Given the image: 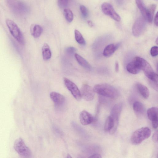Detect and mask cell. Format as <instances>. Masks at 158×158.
<instances>
[{"instance_id": "cell-1", "label": "cell", "mask_w": 158, "mask_h": 158, "mask_svg": "<svg viewBox=\"0 0 158 158\" xmlns=\"http://www.w3.org/2000/svg\"><path fill=\"white\" fill-rule=\"evenodd\" d=\"M95 92L103 96L115 98L118 96V90L114 86L106 83L95 85L94 88Z\"/></svg>"}, {"instance_id": "cell-2", "label": "cell", "mask_w": 158, "mask_h": 158, "mask_svg": "<svg viewBox=\"0 0 158 158\" xmlns=\"http://www.w3.org/2000/svg\"><path fill=\"white\" fill-rule=\"evenodd\" d=\"M151 130L148 127H143L138 129L132 134L131 141L134 145H137L148 138L151 134Z\"/></svg>"}, {"instance_id": "cell-3", "label": "cell", "mask_w": 158, "mask_h": 158, "mask_svg": "<svg viewBox=\"0 0 158 158\" xmlns=\"http://www.w3.org/2000/svg\"><path fill=\"white\" fill-rule=\"evenodd\" d=\"M140 63L141 70L149 80L158 82V75L153 71L150 64L145 59L137 56Z\"/></svg>"}, {"instance_id": "cell-4", "label": "cell", "mask_w": 158, "mask_h": 158, "mask_svg": "<svg viewBox=\"0 0 158 158\" xmlns=\"http://www.w3.org/2000/svg\"><path fill=\"white\" fill-rule=\"evenodd\" d=\"M6 24L9 30L13 36L20 44H24V39L20 29L16 23L10 19H7L6 21Z\"/></svg>"}, {"instance_id": "cell-5", "label": "cell", "mask_w": 158, "mask_h": 158, "mask_svg": "<svg viewBox=\"0 0 158 158\" xmlns=\"http://www.w3.org/2000/svg\"><path fill=\"white\" fill-rule=\"evenodd\" d=\"M15 150L22 157L28 158L31 155V152L21 138L15 140L14 145Z\"/></svg>"}, {"instance_id": "cell-6", "label": "cell", "mask_w": 158, "mask_h": 158, "mask_svg": "<svg viewBox=\"0 0 158 158\" xmlns=\"http://www.w3.org/2000/svg\"><path fill=\"white\" fill-rule=\"evenodd\" d=\"M10 9L15 13L22 15L27 10L25 4L20 0H6Z\"/></svg>"}, {"instance_id": "cell-7", "label": "cell", "mask_w": 158, "mask_h": 158, "mask_svg": "<svg viewBox=\"0 0 158 158\" xmlns=\"http://www.w3.org/2000/svg\"><path fill=\"white\" fill-rule=\"evenodd\" d=\"M123 106V103L121 102L116 104L114 106L111 110L110 116L114 120V124L113 128L110 131L111 134H114L117 129Z\"/></svg>"}, {"instance_id": "cell-8", "label": "cell", "mask_w": 158, "mask_h": 158, "mask_svg": "<svg viewBox=\"0 0 158 158\" xmlns=\"http://www.w3.org/2000/svg\"><path fill=\"white\" fill-rule=\"evenodd\" d=\"M146 21L143 17H139L135 20L132 28V32L134 36L138 37L143 34L146 27Z\"/></svg>"}, {"instance_id": "cell-9", "label": "cell", "mask_w": 158, "mask_h": 158, "mask_svg": "<svg viewBox=\"0 0 158 158\" xmlns=\"http://www.w3.org/2000/svg\"><path fill=\"white\" fill-rule=\"evenodd\" d=\"M101 9L102 11L105 15L109 16L116 21L119 22L120 21V16L110 4L107 2L103 3L102 5Z\"/></svg>"}, {"instance_id": "cell-10", "label": "cell", "mask_w": 158, "mask_h": 158, "mask_svg": "<svg viewBox=\"0 0 158 158\" xmlns=\"http://www.w3.org/2000/svg\"><path fill=\"white\" fill-rule=\"evenodd\" d=\"M64 81L66 87L74 98L77 100H80L81 98V92L77 86L73 82L66 77L64 78Z\"/></svg>"}, {"instance_id": "cell-11", "label": "cell", "mask_w": 158, "mask_h": 158, "mask_svg": "<svg viewBox=\"0 0 158 158\" xmlns=\"http://www.w3.org/2000/svg\"><path fill=\"white\" fill-rule=\"evenodd\" d=\"M81 97L87 101H91L94 98L95 92L93 88L87 84L83 85L81 87Z\"/></svg>"}, {"instance_id": "cell-12", "label": "cell", "mask_w": 158, "mask_h": 158, "mask_svg": "<svg viewBox=\"0 0 158 158\" xmlns=\"http://www.w3.org/2000/svg\"><path fill=\"white\" fill-rule=\"evenodd\" d=\"M126 69L128 72L134 74L138 73L141 70L140 63L137 56L127 65Z\"/></svg>"}, {"instance_id": "cell-13", "label": "cell", "mask_w": 158, "mask_h": 158, "mask_svg": "<svg viewBox=\"0 0 158 158\" xmlns=\"http://www.w3.org/2000/svg\"><path fill=\"white\" fill-rule=\"evenodd\" d=\"M79 119L81 124L86 125L91 123L94 120V118L89 112L83 110L80 113Z\"/></svg>"}, {"instance_id": "cell-14", "label": "cell", "mask_w": 158, "mask_h": 158, "mask_svg": "<svg viewBox=\"0 0 158 158\" xmlns=\"http://www.w3.org/2000/svg\"><path fill=\"white\" fill-rule=\"evenodd\" d=\"M50 96L51 98L56 106H61L64 102V97L60 94L55 92L50 93Z\"/></svg>"}, {"instance_id": "cell-15", "label": "cell", "mask_w": 158, "mask_h": 158, "mask_svg": "<svg viewBox=\"0 0 158 158\" xmlns=\"http://www.w3.org/2000/svg\"><path fill=\"white\" fill-rule=\"evenodd\" d=\"M119 46V44H111L108 45L103 50V55L106 57L110 56L117 50Z\"/></svg>"}, {"instance_id": "cell-16", "label": "cell", "mask_w": 158, "mask_h": 158, "mask_svg": "<svg viewBox=\"0 0 158 158\" xmlns=\"http://www.w3.org/2000/svg\"><path fill=\"white\" fill-rule=\"evenodd\" d=\"M148 117L152 122L158 121V109L156 107H152L147 110Z\"/></svg>"}, {"instance_id": "cell-17", "label": "cell", "mask_w": 158, "mask_h": 158, "mask_svg": "<svg viewBox=\"0 0 158 158\" xmlns=\"http://www.w3.org/2000/svg\"><path fill=\"white\" fill-rule=\"evenodd\" d=\"M74 56L77 61L82 67L87 70H91V65L84 58L77 53L75 54Z\"/></svg>"}, {"instance_id": "cell-18", "label": "cell", "mask_w": 158, "mask_h": 158, "mask_svg": "<svg viewBox=\"0 0 158 158\" xmlns=\"http://www.w3.org/2000/svg\"><path fill=\"white\" fill-rule=\"evenodd\" d=\"M137 88L140 94L145 99L148 98L150 91L148 88L145 85L139 83L136 84Z\"/></svg>"}, {"instance_id": "cell-19", "label": "cell", "mask_w": 158, "mask_h": 158, "mask_svg": "<svg viewBox=\"0 0 158 158\" xmlns=\"http://www.w3.org/2000/svg\"><path fill=\"white\" fill-rule=\"evenodd\" d=\"M31 35L35 38H38L40 36L43 32V28L38 24H32L30 28Z\"/></svg>"}, {"instance_id": "cell-20", "label": "cell", "mask_w": 158, "mask_h": 158, "mask_svg": "<svg viewBox=\"0 0 158 158\" xmlns=\"http://www.w3.org/2000/svg\"><path fill=\"white\" fill-rule=\"evenodd\" d=\"M42 54L44 60L49 59L51 56V52L49 45L46 43L44 44L42 48Z\"/></svg>"}, {"instance_id": "cell-21", "label": "cell", "mask_w": 158, "mask_h": 158, "mask_svg": "<svg viewBox=\"0 0 158 158\" xmlns=\"http://www.w3.org/2000/svg\"><path fill=\"white\" fill-rule=\"evenodd\" d=\"M135 2L137 7L143 15V17L146 20L148 8L146 7L143 0H135Z\"/></svg>"}, {"instance_id": "cell-22", "label": "cell", "mask_w": 158, "mask_h": 158, "mask_svg": "<svg viewBox=\"0 0 158 158\" xmlns=\"http://www.w3.org/2000/svg\"><path fill=\"white\" fill-rule=\"evenodd\" d=\"M133 109L134 111L137 114H142L145 111V108L141 102L139 101L135 102L133 104Z\"/></svg>"}, {"instance_id": "cell-23", "label": "cell", "mask_w": 158, "mask_h": 158, "mask_svg": "<svg viewBox=\"0 0 158 158\" xmlns=\"http://www.w3.org/2000/svg\"><path fill=\"white\" fill-rule=\"evenodd\" d=\"M156 8L155 4L150 5L148 8V11L146 20L150 23L152 22L153 16Z\"/></svg>"}, {"instance_id": "cell-24", "label": "cell", "mask_w": 158, "mask_h": 158, "mask_svg": "<svg viewBox=\"0 0 158 158\" xmlns=\"http://www.w3.org/2000/svg\"><path fill=\"white\" fill-rule=\"evenodd\" d=\"M114 121L110 116H108L105 121L104 126V130L105 131L109 132L112 129L114 126Z\"/></svg>"}, {"instance_id": "cell-25", "label": "cell", "mask_w": 158, "mask_h": 158, "mask_svg": "<svg viewBox=\"0 0 158 158\" xmlns=\"http://www.w3.org/2000/svg\"><path fill=\"white\" fill-rule=\"evenodd\" d=\"M74 34L75 40L79 44L81 45H84L85 44V41L84 38L78 31L75 30Z\"/></svg>"}, {"instance_id": "cell-26", "label": "cell", "mask_w": 158, "mask_h": 158, "mask_svg": "<svg viewBox=\"0 0 158 158\" xmlns=\"http://www.w3.org/2000/svg\"><path fill=\"white\" fill-rule=\"evenodd\" d=\"M64 14L66 20L69 22H71L73 18V14L69 9L65 8L64 10Z\"/></svg>"}, {"instance_id": "cell-27", "label": "cell", "mask_w": 158, "mask_h": 158, "mask_svg": "<svg viewBox=\"0 0 158 158\" xmlns=\"http://www.w3.org/2000/svg\"><path fill=\"white\" fill-rule=\"evenodd\" d=\"M80 9L83 17L85 18H87L89 15L88 10L87 8L85 6L81 5L80 6Z\"/></svg>"}, {"instance_id": "cell-28", "label": "cell", "mask_w": 158, "mask_h": 158, "mask_svg": "<svg viewBox=\"0 0 158 158\" xmlns=\"http://www.w3.org/2000/svg\"><path fill=\"white\" fill-rule=\"evenodd\" d=\"M150 54L152 56H157L158 54V47L154 46L152 47L150 50Z\"/></svg>"}, {"instance_id": "cell-29", "label": "cell", "mask_w": 158, "mask_h": 158, "mask_svg": "<svg viewBox=\"0 0 158 158\" xmlns=\"http://www.w3.org/2000/svg\"><path fill=\"white\" fill-rule=\"evenodd\" d=\"M149 83L151 86L155 90L158 91V82L149 80Z\"/></svg>"}, {"instance_id": "cell-30", "label": "cell", "mask_w": 158, "mask_h": 158, "mask_svg": "<svg viewBox=\"0 0 158 158\" xmlns=\"http://www.w3.org/2000/svg\"><path fill=\"white\" fill-rule=\"evenodd\" d=\"M68 0H58V3L61 7H65L67 5Z\"/></svg>"}, {"instance_id": "cell-31", "label": "cell", "mask_w": 158, "mask_h": 158, "mask_svg": "<svg viewBox=\"0 0 158 158\" xmlns=\"http://www.w3.org/2000/svg\"><path fill=\"white\" fill-rule=\"evenodd\" d=\"M76 49L73 47H70L66 49L67 53L69 54H73L75 51Z\"/></svg>"}, {"instance_id": "cell-32", "label": "cell", "mask_w": 158, "mask_h": 158, "mask_svg": "<svg viewBox=\"0 0 158 158\" xmlns=\"http://www.w3.org/2000/svg\"><path fill=\"white\" fill-rule=\"evenodd\" d=\"M152 139L153 141L155 143L158 142V131H156L153 134L152 136Z\"/></svg>"}, {"instance_id": "cell-33", "label": "cell", "mask_w": 158, "mask_h": 158, "mask_svg": "<svg viewBox=\"0 0 158 158\" xmlns=\"http://www.w3.org/2000/svg\"><path fill=\"white\" fill-rule=\"evenodd\" d=\"M154 23L155 25L158 26V12H157L154 19Z\"/></svg>"}, {"instance_id": "cell-34", "label": "cell", "mask_w": 158, "mask_h": 158, "mask_svg": "<svg viewBox=\"0 0 158 158\" xmlns=\"http://www.w3.org/2000/svg\"><path fill=\"white\" fill-rule=\"evenodd\" d=\"M89 158H102L101 156L98 154H94L90 156Z\"/></svg>"}, {"instance_id": "cell-35", "label": "cell", "mask_w": 158, "mask_h": 158, "mask_svg": "<svg viewBox=\"0 0 158 158\" xmlns=\"http://www.w3.org/2000/svg\"><path fill=\"white\" fill-rule=\"evenodd\" d=\"M115 70L117 72L119 70V64L117 61H116L115 63Z\"/></svg>"}, {"instance_id": "cell-36", "label": "cell", "mask_w": 158, "mask_h": 158, "mask_svg": "<svg viewBox=\"0 0 158 158\" xmlns=\"http://www.w3.org/2000/svg\"><path fill=\"white\" fill-rule=\"evenodd\" d=\"M87 23L88 25L90 27H92L94 26V24L92 22L91 20H88L87 21Z\"/></svg>"}, {"instance_id": "cell-37", "label": "cell", "mask_w": 158, "mask_h": 158, "mask_svg": "<svg viewBox=\"0 0 158 158\" xmlns=\"http://www.w3.org/2000/svg\"><path fill=\"white\" fill-rule=\"evenodd\" d=\"M67 158H71L72 157L70 156V155H69V154H68L67 155Z\"/></svg>"}, {"instance_id": "cell-38", "label": "cell", "mask_w": 158, "mask_h": 158, "mask_svg": "<svg viewBox=\"0 0 158 158\" xmlns=\"http://www.w3.org/2000/svg\"><path fill=\"white\" fill-rule=\"evenodd\" d=\"M156 44H158V38H157L156 39Z\"/></svg>"}]
</instances>
